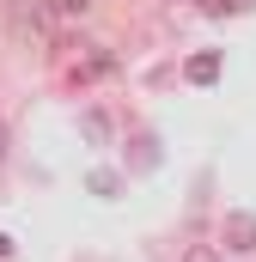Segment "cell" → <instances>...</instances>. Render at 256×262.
<instances>
[{
    "label": "cell",
    "mask_w": 256,
    "mask_h": 262,
    "mask_svg": "<svg viewBox=\"0 0 256 262\" xmlns=\"http://www.w3.org/2000/svg\"><path fill=\"white\" fill-rule=\"evenodd\" d=\"M79 128L92 134L98 146H110V140H116V122H110V110H86V116H79Z\"/></svg>",
    "instance_id": "2"
},
{
    "label": "cell",
    "mask_w": 256,
    "mask_h": 262,
    "mask_svg": "<svg viewBox=\"0 0 256 262\" xmlns=\"http://www.w3.org/2000/svg\"><path fill=\"white\" fill-rule=\"evenodd\" d=\"M183 6H201V12H207V0H183Z\"/></svg>",
    "instance_id": "10"
},
{
    "label": "cell",
    "mask_w": 256,
    "mask_h": 262,
    "mask_svg": "<svg viewBox=\"0 0 256 262\" xmlns=\"http://www.w3.org/2000/svg\"><path fill=\"white\" fill-rule=\"evenodd\" d=\"M49 6H55V12H67V18H73V12H86L92 0H49Z\"/></svg>",
    "instance_id": "7"
},
{
    "label": "cell",
    "mask_w": 256,
    "mask_h": 262,
    "mask_svg": "<svg viewBox=\"0 0 256 262\" xmlns=\"http://www.w3.org/2000/svg\"><path fill=\"white\" fill-rule=\"evenodd\" d=\"M256 0H207V12H250Z\"/></svg>",
    "instance_id": "6"
},
{
    "label": "cell",
    "mask_w": 256,
    "mask_h": 262,
    "mask_svg": "<svg viewBox=\"0 0 256 262\" xmlns=\"http://www.w3.org/2000/svg\"><path fill=\"white\" fill-rule=\"evenodd\" d=\"M220 250H232V256H256V213L232 207V213L220 220Z\"/></svg>",
    "instance_id": "1"
},
{
    "label": "cell",
    "mask_w": 256,
    "mask_h": 262,
    "mask_svg": "<svg viewBox=\"0 0 256 262\" xmlns=\"http://www.w3.org/2000/svg\"><path fill=\"white\" fill-rule=\"evenodd\" d=\"M183 73H189V85H214V79H220V55H214V49H207V55H189Z\"/></svg>",
    "instance_id": "3"
},
{
    "label": "cell",
    "mask_w": 256,
    "mask_h": 262,
    "mask_svg": "<svg viewBox=\"0 0 256 262\" xmlns=\"http://www.w3.org/2000/svg\"><path fill=\"white\" fill-rule=\"evenodd\" d=\"M0 165H6V122H0Z\"/></svg>",
    "instance_id": "9"
},
{
    "label": "cell",
    "mask_w": 256,
    "mask_h": 262,
    "mask_svg": "<svg viewBox=\"0 0 256 262\" xmlns=\"http://www.w3.org/2000/svg\"><path fill=\"white\" fill-rule=\"evenodd\" d=\"M116 189H122L116 171H92V195H116Z\"/></svg>",
    "instance_id": "5"
},
{
    "label": "cell",
    "mask_w": 256,
    "mask_h": 262,
    "mask_svg": "<svg viewBox=\"0 0 256 262\" xmlns=\"http://www.w3.org/2000/svg\"><path fill=\"white\" fill-rule=\"evenodd\" d=\"M183 262H226V250H220V244H189Z\"/></svg>",
    "instance_id": "4"
},
{
    "label": "cell",
    "mask_w": 256,
    "mask_h": 262,
    "mask_svg": "<svg viewBox=\"0 0 256 262\" xmlns=\"http://www.w3.org/2000/svg\"><path fill=\"white\" fill-rule=\"evenodd\" d=\"M6 256H12V238H6V232H0V262H6Z\"/></svg>",
    "instance_id": "8"
}]
</instances>
